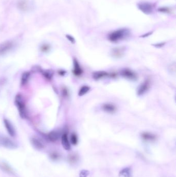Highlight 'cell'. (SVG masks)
Wrapping results in <instances>:
<instances>
[{
	"instance_id": "4dcf8cb0",
	"label": "cell",
	"mask_w": 176,
	"mask_h": 177,
	"mask_svg": "<svg viewBox=\"0 0 176 177\" xmlns=\"http://www.w3.org/2000/svg\"><path fill=\"white\" fill-rule=\"evenodd\" d=\"M151 33H149L146 34H145V35H143V36H142V37H146L147 36H148L150 35V34H151Z\"/></svg>"
},
{
	"instance_id": "9c48e42d",
	"label": "cell",
	"mask_w": 176,
	"mask_h": 177,
	"mask_svg": "<svg viewBox=\"0 0 176 177\" xmlns=\"http://www.w3.org/2000/svg\"><path fill=\"white\" fill-rule=\"evenodd\" d=\"M150 83L149 80H146L143 84H141L137 90V94L139 95H142L146 93L149 88Z\"/></svg>"
},
{
	"instance_id": "e0dca14e",
	"label": "cell",
	"mask_w": 176,
	"mask_h": 177,
	"mask_svg": "<svg viewBox=\"0 0 176 177\" xmlns=\"http://www.w3.org/2000/svg\"><path fill=\"white\" fill-rule=\"evenodd\" d=\"M132 172L130 168H124L119 173V177H132Z\"/></svg>"
},
{
	"instance_id": "6da1fadb",
	"label": "cell",
	"mask_w": 176,
	"mask_h": 177,
	"mask_svg": "<svg viewBox=\"0 0 176 177\" xmlns=\"http://www.w3.org/2000/svg\"><path fill=\"white\" fill-rule=\"evenodd\" d=\"M130 31L127 29H121L111 32L108 36V39L112 42H117L128 37Z\"/></svg>"
},
{
	"instance_id": "277c9868",
	"label": "cell",
	"mask_w": 176,
	"mask_h": 177,
	"mask_svg": "<svg viewBox=\"0 0 176 177\" xmlns=\"http://www.w3.org/2000/svg\"><path fill=\"white\" fill-rule=\"evenodd\" d=\"M137 7L142 12L147 15L152 13L154 11V6L148 2H141L137 4Z\"/></svg>"
},
{
	"instance_id": "603a6c76",
	"label": "cell",
	"mask_w": 176,
	"mask_h": 177,
	"mask_svg": "<svg viewBox=\"0 0 176 177\" xmlns=\"http://www.w3.org/2000/svg\"><path fill=\"white\" fill-rule=\"evenodd\" d=\"M60 154L57 152H52L50 154V157L52 160L56 161L59 160L60 158Z\"/></svg>"
},
{
	"instance_id": "484cf974",
	"label": "cell",
	"mask_w": 176,
	"mask_h": 177,
	"mask_svg": "<svg viewBox=\"0 0 176 177\" xmlns=\"http://www.w3.org/2000/svg\"><path fill=\"white\" fill-rule=\"evenodd\" d=\"M89 174V172L86 170H82L80 172V177H87Z\"/></svg>"
},
{
	"instance_id": "52a82bcc",
	"label": "cell",
	"mask_w": 176,
	"mask_h": 177,
	"mask_svg": "<svg viewBox=\"0 0 176 177\" xmlns=\"http://www.w3.org/2000/svg\"><path fill=\"white\" fill-rule=\"evenodd\" d=\"M4 124L8 134L11 137H15L16 136V130L12 123L8 120L4 119Z\"/></svg>"
},
{
	"instance_id": "2e32d148",
	"label": "cell",
	"mask_w": 176,
	"mask_h": 177,
	"mask_svg": "<svg viewBox=\"0 0 176 177\" xmlns=\"http://www.w3.org/2000/svg\"><path fill=\"white\" fill-rule=\"evenodd\" d=\"M102 109L105 111L108 112V113H110V114L115 112L116 110V108L115 106L112 104H110V103H106V104L103 105Z\"/></svg>"
},
{
	"instance_id": "f546056e",
	"label": "cell",
	"mask_w": 176,
	"mask_h": 177,
	"mask_svg": "<svg viewBox=\"0 0 176 177\" xmlns=\"http://www.w3.org/2000/svg\"><path fill=\"white\" fill-rule=\"evenodd\" d=\"M164 45V43H160V44H158L157 45H155V46L158 47H161L163 46V45Z\"/></svg>"
},
{
	"instance_id": "44dd1931",
	"label": "cell",
	"mask_w": 176,
	"mask_h": 177,
	"mask_svg": "<svg viewBox=\"0 0 176 177\" xmlns=\"http://www.w3.org/2000/svg\"><path fill=\"white\" fill-rule=\"evenodd\" d=\"M79 160V157L78 155L76 154H71L69 155L68 157V160L69 163L71 164H74L76 163Z\"/></svg>"
},
{
	"instance_id": "7402d4cb",
	"label": "cell",
	"mask_w": 176,
	"mask_h": 177,
	"mask_svg": "<svg viewBox=\"0 0 176 177\" xmlns=\"http://www.w3.org/2000/svg\"><path fill=\"white\" fill-rule=\"evenodd\" d=\"M89 90H90V87H89L88 86H82L81 88H80L78 95L79 96H82L85 95L89 91Z\"/></svg>"
},
{
	"instance_id": "7a4b0ae2",
	"label": "cell",
	"mask_w": 176,
	"mask_h": 177,
	"mask_svg": "<svg viewBox=\"0 0 176 177\" xmlns=\"http://www.w3.org/2000/svg\"><path fill=\"white\" fill-rule=\"evenodd\" d=\"M15 104L18 109L19 114L22 119L26 118L27 116L25 105L24 104V100L22 95L18 94L15 98Z\"/></svg>"
},
{
	"instance_id": "5b68a950",
	"label": "cell",
	"mask_w": 176,
	"mask_h": 177,
	"mask_svg": "<svg viewBox=\"0 0 176 177\" xmlns=\"http://www.w3.org/2000/svg\"><path fill=\"white\" fill-rule=\"evenodd\" d=\"M17 6L21 11L28 12L32 8V4L29 0H18Z\"/></svg>"
},
{
	"instance_id": "d6986e66",
	"label": "cell",
	"mask_w": 176,
	"mask_h": 177,
	"mask_svg": "<svg viewBox=\"0 0 176 177\" xmlns=\"http://www.w3.org/2000/svg\"><path fill=\"white\" fill-rule=\"evenodd\" d=\"M142 137L146 141H154L156 139V136L154 135L147 132L143 133L142 134Z\"/></svg>"
},
{
	"instance_id": "ac0fdd59",
	"label": "cell",
	"mask_w": 176,
	"mask_h": 177,
	"mask_svg": "<svg viewBox=\"0 0 176 177\" xmlns=\"http://www.w3.org/2000/svg\"><path fill=\"white\" fill-rule=\"evenodd\" d=\"M109 74L104 71H98L93 73V78L95 80H99L104 77L108 76Z\"/></svg>"
},
{
	"instance_id": "5bb4252c",
	"label": "cell",
	"mask_w": 176,
	"mask_h": 177,
	"mask_svg": "<svg viewBox=\"0 0 176 177\" xmlns=\"http://www.w3.org/2000/svg\"><path fill=\"white\" fill-rule=\"evenodd\" d=\"M60 133L58 131L53 130L49 133L48 135V138L50 142H55L59 139L60 137Z\"/></svg>"
},
{
	"instance_id": "9a60e30c",
	"label": "cell",
	"mask_w": 176,
	"mask_h": 177,
	"mask_svg": "<svg viewBox=\"0 0 176 177\" xmlns=\"http://www.w3.org/2000/svg\"><path fill=\"white\" fill-rule=\"evenodd\" d=\"M73 65H74V69H73V74L76 76H79L83 73V70L80 67L78 61L76 59L73 60Z\"/></svg>"
},
{
	"instance_id": "f1b7e54d",
	"label": "cell",
	"mask_w": 176,
	"mask_h": 177,
	"mask_svg": "<svg viewBox=\"0 0 176 177\" xmlns=\"http://www.w3.org/2000/svg\"><path fill=\"white\" fill-rule=\"evenodd\" d=\"M159 11H161V12H163V13H169V12L170 11V10H169V8H160V9H159Z\"/></svg>"
},
{
	"instance_id": "83f0119b",
	"label": "cell",
	"mask_w": 176,
	"mask_h": 177,
	"mask_svg": "<svg viewBox=\"0 0 176 177\" xmlns=\"http://www.w3.org/2000/svg\"><path fill=\"white\" fill-rule=\"evenodd\" d=\"M66 37H67V39L70 41L71 43H72V44H74L75 43V39L73 37H72V36L70 35H67Z\"/></svg>"
},
{
	"instance_id": "8fae6325",
	"label": "cell",
	"mask_w": 176,
	"mask_h": 177,
	"mask_svg": "<svg viewBox=\"0 0 176 177\" xmlns=\"http://www.w3.org/2000/svg\"><path fill=\"white\" fill-rule=\"evenodd\" d=\"M121 74L122 76L126 78L129 79H131V80L136 79V74L134 73L133 72H132L129 69L122 70L121 72Z\"/></svg>"
},
{
	"instance_id": "cb8c5ba5",
	"label": "cell",
	"mask_w": 176,
	"mask_h": 177,
	"mask_svg": "<svg viewBox=\"0 0 176 177\" xmlns=\"http://www.w3.org/2000/svg\"><path fill=\"white\" fill-rule=\"evenodd\" d=\"M70 141L71 144L73 145H76L78 144V136L76 134L73 133L71 135L70 137Z\"/></svg>"
},
{
	"instance_id": "d4e9b609",
	"label": "cell",
	"mask_w": 176,
	"mask_h": 177,
	"mask_svg": "<svg viewBox=\"0 0 176 177\" xmlns=\"http://www.w3.org/2000/svg\"><path fill=\"white\" fill-rule=\"evenodd\" d=\"M43 74L45 77L48 79H51L52 78L53 75V73L52 71H50V70L44 71V72H43Z\"/></svg>"
},
{
	"instance_id": "4316f807",
	"label": "cell",
	"mask_w": 176,
	"mask_h": 177,
	"mask_svg": "<svg viewBox=\"0 0 176 177\" xmlns=\"http://www.w3.org/2000/svg\"><path fill=\"white\" fill-rule=\"evenodd\" d=\"M41 50L44 51V52H46V51L49 50L50 46L48 45H47V44H44V45H43L41 46Z\"/></svg>"
},
{
	"instance_id": "8992f818",
	"label": "cell",
	"mask_w": 176,
	"mask_h": 177,
	"mask_svg": "<svg viewBox=\"0 0 176 177\" xmlns=\"http://www.w3.org/2000/svg\"><path fill=\"white\" fill-rule=\"evenodd\" d=\"M14 43L12 41H7L0 44V55L5 54L13 48Z\"/></svg>"
},
{
	"instance_id": "4fadbf2b",
	"label": "cell",
	"mask_w": 176,
	"mask_h": 177,
	"mask_svg": "<svg viewBox=\"0 0 176 177\" xmlns=\"http://www.w3.org/2000/svg\"><path fill=\"white\" fill-rule=\"evenodd\" d=\"M31 142L34 147L37 150H41L44 148V145L43 144V142L37 138H31Z\"/></svg>"
},
{
	"instance_id": "ffe728a7",
	"label": "cell",
	"mask_w": 176,
	"mask_h": 177,
	"mask_svg": "<svg viewBox=\"0 0 176 177\" xmlns=\"http://www.w3.org/2000/svg\"><path fill=\"white\" fill-rule=\"evenodd\" d=\"M30 77V73L28 72H24L23 74L21 79V84L22 86H24L28 82Z\"/></svg>"
},
{
	"instance_id": "7c38bea8",
	"label": "cell",
	"mask_w": 176,
	"mask_h": 177,
	"mask_svg": "<svg viewBox=\"0 0 176 177\" xmlns=\"http://www.w3.org/2000/svg\"><path fill=\"white\" fill-rule=\"evenodd\" d=\"M61 144L64 149L66 150H70L71 146L69 141L68 137L66 133H64L61 136Z\"/></svg>"
},
{
	"instance_id": "ba28073f",
	"label": "cell",
	"mask_w": 176,
	"mask_h": 177,
	"mask_svg": "<svg viewBox=\"0 0 176 177\" xmlns=\"http://www.w3.org/2000/svg\"><path fill=\"white\" fill-rule=\"evenodd\" d=\"M126 48L124 47H116L112 49V55L115 58H120L122 57Z\"/></svg>"
},
{
	"instance_id": "3957f363",
	"label": "cell",
	"mask_w": 176,
	"mask_h": 177,
	"mask_svg": "<svg viewBox=\"0 0 176 177\" xmlns=\"http://www.w3.org/2000/svg\"><path fill=\"white\" fill-rule=\"evenodd\" d=\"M0 144L7 149H15L17 148L16 143L6 136H0Z\"/></svg>"
},
{
	"instance_id": "30bf717a",
	"label": "cell",
	"mask_w": 176,
	"mask_h": 177,
	"mask_svg": "<svg viewBox=\"0 0 176 177\" xmlns=\"http://www.w3.org/2000/svg\"><path fill=\"white\" fill-rule=\"evenodd\" d=\"M0 168L2 170L5 172L6 173L14 175L15 174V172L13 169L11 167V166L9 165L5 162H1L0 163Z\"/></svg>"
}]
</instances>
